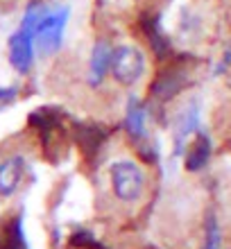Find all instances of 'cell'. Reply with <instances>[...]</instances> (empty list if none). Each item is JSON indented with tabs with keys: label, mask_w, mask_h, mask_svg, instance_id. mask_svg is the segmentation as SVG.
<instances>
[{
	"label": "cell",
	"mask_w": 231,
	"mask_h": 249,
	"mask_svg": "<svg viewBox=\"0 0 231 249\" xmlns=\"http://www.w3.org/2000/svg\"><path fill=\"white\" fill-rule=\"evenodd\" d=\"M109 177V188L113 197L123 204H139L145 197L147 190V172L139 161L129 157H120L109 163L107 170Z\"/></svg>",
	"instance_id": "cell-1"
},
{
	"label": "cell",
	"mask_w": 231,
	"mask_h": 249,
	"mask_svg": "<svg viewBox=\"0 0 231 249\" xmlns=\"http://www.w3.org/2000/svg\"><path fill=\"white\" fill-rule=\"evenodd\" d=\"M147 71V61L143 50L132 43L116 48L111 53V75L113 79L123 86H134L139 84L143 75Z\"/></svg>",
	"instance_id": "cell-2"
},
{
	"label": "cell",
	"mask_w": 231,
	"mask_h": 249,
	"mask_svg": "<svg viewBox=\"0 0 231 249\" xmlns=\"http://www.w3.org/2000/svg\"><path fill=\"white\" fill-rule=\"evenodd\" d=\"M66 18H68L66 9L54 12V14H50V16H46V18H41L39 27H36V48H39L43 54L54 53V50L61 46Z\"/></svg>",
	"instance_id": "cell-3"
},
{
	"label": "cell",
	"mask_w": 231,
	"mask_h": 249,
	"mask_svg": "<svg viewBox=\"0 0 231 249\" xmlns=\"http://www.w3.org/2000/svg\"><path fill=\"white\" fill-rule=\"evenodd\" d=\"M27 177V161L23 154H9L0 161V197L16 195Z\"/></svg>",
	"instance_id": "cell-4"
},
{
	"label": "cell",
	"mask_w": 231,
	"mask_h": 249,
	"mask_svg": "<svg viewBox=\"0 0 231 249\" xmlns=\"http://www.w3.org/2000/svg\"><path fill=\"white\" fill-rule=\"evenodd\" d=\"M9 54H12V64L18 71H25L30 61H32V41H30V30H23L16 36H12L9 43Z\"/></svg>",
	"instance_id": "cell-5"
},
{
	"label": "cell",
	"mask_w": 231,
	"mask_h": 249,
	"mask_svg": "<svg viewBox=\"0 0 231 249\" xmlns=\"http://www.w3.org/2000/svg\"><path fill=\"white\" fill-rule=\"evenodd\" d=\"M111 48L100 43L95 46V50L91 53V59H89V75H91V84H98L102 82L105 72L111 68Z\"/></svg>",
	"instance_id": "cell-6"
},
{
	"label": "cell",
	"mask_w": 231,
	"mask_h": 249,
	"mask_svg": "<svg viewBox=\"0 0 231 249\" xmlns=\"http://www.w3.org/2000/svg\"><path fill=\"white\" fill-rule=\"evenodd\" d=\"M179 27L184 30V34L188 36V39H193V36H197V34L202 32L204 23H202V18H199L197 12L184 9V12H181V20H179Z\"/></svg>",
	"instance_id": "cell-7"
},
{
	"label": "cell",
	"mask_w": 231,
	"mask_h": 249,
	"mask_svg": "<svg viewBox=\"0 0 231 249\" xmlns=\"http://www.w3.org/2000/svg\"><path fill=\"white\" fill-rule=\"evenodd\" d=\"M204 157H206V141H199V143L193 145L191 157H188V163H191V168H199V163L204 161Z\"/></svg>",
	"instance_id": "cell-8"
}]
</instances>
